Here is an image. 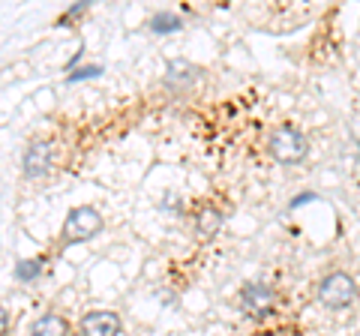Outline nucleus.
Here are the masks:
<instances>
[{"label": "nucleus", "mask_w": 360, "mask_h": 336, "mask_svg": "<svg viewBox=\"0 0 360 336\" xmlns=\"http://www.w3.org/2000/svg\"><path fill=\"white\" fill-rule=\"evenodd\" d=\"M123 321L111 309H90L82 318V336H120Z\"/></svg>", "instance_id": "obj_5"}, {"label": "nucleus", "mask_w": 360, "mask_h": 336, "mask_svg": "<svg viewBox=\"0 0 360 336\" xmlns=\"http://www.w3.org/2000/svg\"><path fill=\"white\" fill-rule=\"evenodd\" d=\"M84 13H87V4H72V6L66 9V13L58 18V25H60V27H66V25H70V21H75L78 15H84Z\"/></svg>", "instance_id": "obj_13"}, {"label": "nucleus", "mask_w": 360, "mask_h": 336, "mask_svg": "<svg viewBox=\"0 0 360 336\" xmlns=\"http://www.w3.org/2000/svg\"><path fill=\"white\" fill-rule=\"evenodd\" d=\"M42 273V259H21L18 264H15V271H13V276L18 279V283H37V276Z\"/></svg>", "instance_id": "obj_11"}, {"label": "nucleus", "mask_w": 360, "mask_h": 336, "mask_svg": "<svg viewBox=\"0 0 360 336\" xmlns=\"http://www.w3.org/2000/svg\"><path fill=\"white\" fill-rule=\"evenodd\" d=\"M180 27H184V18H180L177 13H172V9H160V13H153V18H150V30L160 33V37H165V33H177Z\"/></svg>", "instance_id": "obj_10"}, {"label": "nucleus", "mask_w": 360, "mask_h": 336, "mask_svg": "<svg viewBox=\"0 0 360 336\" xmlns=\"http://www.w3.org/2000/svg\"><path fill=\"white\" fill-rule=\"evenodd\" d=\"M240 309L250 318H267L276 309V291L267 283H246L240 288Z\"/></svg>", "instance_id": "obj_4"}, {"label": "nucleus", "mask_w": 360, "mask_h": 336, "mask_svg": "<svg viewBox=\"0 0 360 336\" xmlns=\"http://www.w3.org/2000/svg\"><path fill=\"white\" fill-rule=\"evenodd\" d=\"M222 222H225V214L219 207H201L198 217H195V234L201 240L217 238L219 228H222Z\"/></svg>", "instance_id": "obj_8"}, {"label": "nucleus", "mask_w": 360, "mask_h": 336, "mask_svg": "<svg viewBox=\"0 0 360 336\" xmlns=\"http://www.w3.org/2000/svg\"><path fill=\"white\" fill-rule=\"evenodd\" d=\"M96 75H103V66H99V63H94V66H84V70H75V72H70V78H66V82L75 84V82H87V78H96Z\"/></svg>", "instance_id": "obj_12"}, {"label": "nucleus", "mask_w": 360, "mask_h": 336, "mask_svg": "<svg viewBox=\"0 0 360 336\" xmlns=\"http://www.w3.org/2000/svg\"><path fill=\"white\" fill-rule=\"evenodd\" d=\"M160 207H165V210H172V207H177V210H180V207H184V205H177V198H174V193H168V195L162 198V205H160Z\"/></svg>", "instance_id": "obj_14"}, {"label": "nucleus", "mask_w": 360, "mask_h": 336, "mask_svg": "<svg viewBox=\"0 0 360 336\" xmlns=\"http://www.w3.org/2000/svg\"><path fill=\"white\" fill-rule=\"evenodd\" d=\"M315 297H319V304L324 309H333V312H340V309H348L357 300V283H354V276H348L342 271H336V273H328L319 283V291H315Z\"/></svg>", "instance_id": "obj_3"}, {"label": "nucleus", "mask_w": 360, "mask_h": 336, "mask_svg": "<svg viewBox=\"0 0 360 336\" xmlns=\"http://www.w3.org/2000/svg\"><path fill=\"white\" fill-rule=\"evenodd\" d=\"M99 231H103V217H99L96 207H90V205L72 207L63 219V228H60V250H70L75 243L94 240Z\"/></svg>", "instance_id": "obj_1"}, {"label": "nucleus", "mask_w": 360, "mask_h": 336, "mask_svg": "<svg viewBox=\"0 0 360 336\" xmlns=\"http://www.w3.org/2000/svg\"><path fill=\"white\" fill-rule=\"evenodd\" d=\"M307 201H312V193H303L300 198H295L291 201V207H300V205H307Z\"/></svg>", "instance_id": "obj_16"}, {"label": "nucleus", "mask_w": 360, "mask_h": 336, "mask_svg": "<svg viewBox=\"0 0 360 336\" xmlns=\"http://www.w3.org/2000/svg\"><path fill=\"white\" fill-rule=\"evenodd\" d=\"M30 336H70V321L58 312H45L30 324Z\"/></svg>", "instance_id": "obj_9"}, {"label": "nucleus", "mask_w": 360, "mask_h": 336, "mask_svg": "<svg viewBox=\"0 0 360 336\" xmlns=\"http://www.w3.org/2000/svg\"><path fill=\"white\" fill-rule=\"evenodd\" d=\"M198 75H201V70H198V66H193L189 60H168L162 84L168 87V91L180 93V91H186V87H193L198 82Z\"/></svg>", "instance_id": "obj_7"}, {"label": "nucleus", "mask_w": 360, "mask_h": 336, "mask_svg": "<svg viewBox=\"0 0 360 336\" xmlns=\"http://www.w3.org/2000/svg\"><path fill=\"white\" fill-rule=\"evenodd\" d=\"M0 324H4V336H9V309H0Z\"/></svg>", "instance_id": "obj_15"}, {"label": "nucleus", "mask_w": 360, "mask_h": 336, "mask_svg": "<svg viewBox=\"0 0 360 336\" xmlns=\"http://www.w3.org/2000/svg\"><path fill=\"white\" fill-rule=\"evenodd\" d=\"M267 150H270V156H274L279 165H297V162L307 160V153H309V138L303 136L297 127L285 123V127H279V129L270 132Z\"/></svg>", "instance_id": "obj_2"}, {"label": "nucleus", "mask_w": 360, "mask_h": 336, "mask_svg": "<svg viewBox=\"0 0 360 336\" xmlns=\"http://www.w3.org/2000/svg\"><path fill=\"white\" fill-rule=\"evenodd\" d=\"M51 160H54V150H51L49 141H42V138L30 141L25 148V153H21V172L27 177H42V174H49Z\"/></svg>", "instance_id": "obj_6"}]
</instances>
